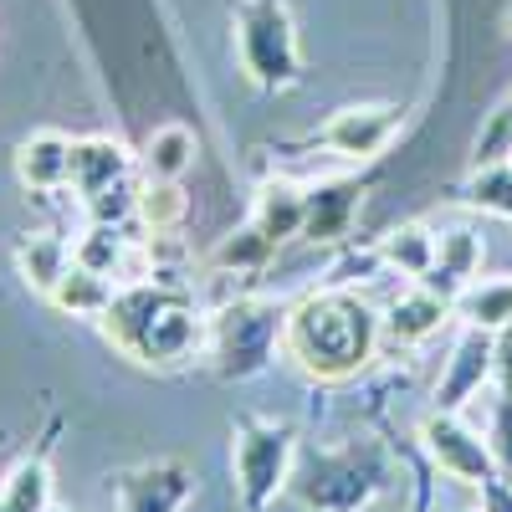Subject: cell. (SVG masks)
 <instances>
[{"mask_svg":"<svg viewBox=\"0 0 512 512\" xmlns=\"http://www.w3.org/2000/svg\"><path fill=\"white\" fill-rule=\"evenodd\" d=\"M98 328L123 359L144 369H180L205 354L210 318L200 313L195 292H185L180 282L144 277V282H118Z\"/></svg>","mask_w":512,"mask_h":512,"instance_id":"obj_1","label":"cell"},{"mask_svg":"<svg viewBox=\"0 0 512 512\" xmlns=\"http://www.w3.org/2000/svg\"><path fill=\"white\" fill-rule=\"evenodd\" d=\"M384 344V318L349 287L308 292L297 308H287L282 354L318 384L354 379Z\"/></svg>","mask_w":512,"mask_h":512,"instance_id":"obj_2","label":"cell"},{"mask_svg":"<svg viewBox=\"0 0 512 512\" xmlns=\"http://www.w3.org/2000/svg\"><path fill=\"white\" fill-rule=\"evenodd\" d=\"M390 472H395V456L374 436L344 446H308L292 461L287 497L308 512H364L390 487Z\"/></svg>","mask_w":512,"mask_h":512,"instance_id":"obj_3","label":"cell"},{"mask_svg":"<svg viewBox=\"0 0 512 512\" xmlns=\"http://www.w3.org/2000/svg\"><path fill=\"white\" fill-rule=\"evenodd\" d=\"M282 328H287V308L267 303V297H236L210 318L205 359L221 379H251L277 359Z\"/></svg>","mask_w":512,"mask_h":512,"instance_id":"obj_4","label":"cell"},{"mask_svg":"<svg viewBox=\"0 0 512 512\" xmlns=\"http://www.w3.org/2000/svg\"><path fill=\"white\" fill-rule=\"evenodd\" d=\"M236 62L262 93H282L297 82L303 52H297L292 11L282 0H241L236 6Z\"/></svg>","mask_w":512,"mask_h":512,"instance_id":"obj_5","label":"cell"},{"mask_svg":"<svg viewBox=\"0 0 512 512\" xmlns=\"http://www.w3.org/2000/svg\"><path fill=\"white\" fill-rule=\"evenodd\" d=\"M297 461V425L287 420H241L231 431V472L246 512H267L292 477Z\"/></svg>","mask_w":512,"mask_h":512,"instance_id":"obj_6","label":"cell"},{"mask_svg":"<svg viewBox=\"0 0 512 512\" xmlns=\"http://www.w3.org/2000/svg\"><path fill=\"white\" fill-rule=\"evenodd\" d=\"M420 451L431 456V466H436L441 477L472 487V492L497 477L492 441L477 431V425H466L456 410H431V415L420 420Z\"/></svg>","mask_w":512,"mask_h":512,"instance_id":"obj_7","label":"cell"},{"mask_svg":"<svg viewBox=\"0 0 512 512\" xmlns=\"http://www.w3.org/2000/svg\"><path fill=\"white\" fill-rule=\"evenodd\" d=\"M400 123L405 113L390 108V103H354V108H338L328 118V128L318 134V144L333 154V159H349V164H369L379 159L400 139Z\"/></svg>","mask_w":512,"mask_h":512,"instance_id":"obj_8","label":"cell"},{"mask_svg":"<svg viewBox=\"0 0 512 512\" xmlns=\"http://www.w3.org/2000/svg\"><path fill=\"white\" fill-rule=\"evenodd\" d=\"M113 492H118V512H185V502L195 497V477L185 461L159 456L118 472Z\"/></svg>","mask_w":512,"mask_h":512,"instance_id":"obj_9","label":"cell"},{"mask_svg":"<svg viewBox=\"0 0 512 512\" xmlns=\"http://www.w3.org/2000/svg\"><path fill=\"white\" fill-rule=\"evenodd\" d=\"M482 390H492V333L487 328H466L461 323V338L436 379V410H466Z\"/></svg>","mask_w":512,"mask_h":512,"instance_id":"obj_10","label":"cell"},{"mask_svg":"<svg viewBox=\"0 0 512 512\" xmlns=\"http://www.w3.org/2000/svg\"><path fill=\"white\" fill-rule=\"evenodd\" d=\"M451 297L431 292L425 282H415L410 292H400L390 313H384V344H395V349H415L425 344V338H436L446 323H451Z\"/></svg>","mask_w":512,"mask_h":512,"instance_id":"obj_11","label":"cell"},{"mask_svg":"<svg viewBox=\"0 0 512 512\" xmlns=\"http://www.w3.org/2000/svg\"><path fill=\"white\" fill-rule=\"evenodd\" d=\"M359 200H364V180L344 175V180H323L308 190V216H303V236L313 246H328V241H344L354 216H359Z\"/></svg>","mask_w":512,"mask_h":512,"instance_id":"obj_12","label":"cell"},{"mask_svg":"<svg viewBox=\"0 0 512 512\" xmlns=\"http://www.w3.org/2000/svg\"><path fill=\"white\" fill-rule=\"evenodd\" d=\"M128 169H134V154L118 139H108V134L72 139V190H77V200H93V195L123 185Z\"/></svg>","mask_w":512,"mask_h":512,"instance_id":"obj_13","label":"cell"},{"mask_svg":"<svg viewBox=\"0 0 512 512\" xmlns=\"http://www.w3.org/2000/svg\"><path fill=\"white\" fill-rule=\"evenodd\" d=\"M16 180L36 195H52V190H67L72 185V139L41 128V134L21 139L16 149Z\"/></svg>","mask_w":512,"mask_h":512,"instance_id":"obj_14","label":"cell"},{"mask_svg":"<svg viewBox=\"0 0 512 512\" xmlns=\"http://www.w3.org/2000/svg\"><path fill=\"white\" fill-rule=\"evenodd\" d=\"M477 272H482V236L477 231H446V236H436V267L420 282L456 303V297L472 287Z\"/></svg>","mask_w":512,"mask_h":512,"instance_id":"obj_15","label":"cell"},{"mask_svg":"<svg viewBox=\"0 0 512 512\" xmlns=\"http://www.w3.org/2000/svg\"><path fill=\"white\" fill-rule=\"evenodd\" d=\"M47 507H52V441H41L0 482V512H47Z\"/></svg>","mask_w":512,"mask_h":512,"instance_id":"obj_16","label":"cell"},{"mask_svg":"<svg viewBox=\"0 0 512 512\" xmlns=\"http://www.w3.org/2000/svg\"><path fill=\"white\" fill-rule=\"evenodd\" d=\"M303 216H308V190H297L292 180H267L262 190H256L251 221L262 226V236H272L277 246L303 236Z\"/></svg>","mask_w":512,"mask_h":512,"instance_id":"obj_17","label":"cell"},{"mask_svg":"<svg viewBox=\"0 0 512 512\" xmlns=\"http://www.w3.org/2000/svg\"><path fill=\"white\" fill-rule=\"evenodd\" d=\"M113 277H103V272H93V267H82V262H72L67 272H62V282L47 292V303L52 308H62V313H72V318H103V308L113 303Z\"/></svg>","mask_w":512,"mask_h":512,"instance_id":"obj_18","label":"cell"},{"mask_svg":"<svg viewBox=\"0 0 512 512\" xmlns=\"http://www.w3.org/2000/svg\"><path fill=\"white\" fill-rule=\"evenodd\" d=\"M16 267H21V277H26L31 292L47 297V292L62 282V272L72 267V246H67L62 236H52V231H31V236L16 246Z\"/></svg>","mask_w":512,"mask_h":512,"instance_id":"obj_19","label":"cell"},{"mask_svg":"<svg viewBox=\"0 0 512 512\" xmlns=\"http://www.w3.org/2000/svg\"><path fill=\"white\" fill-rule=\"evenodd\" d=\"M139 164H144V180H180L185 169L195 164V134H190L185 123H164V128H154V134L144 139Z\"/></svg>","mask_w":512,"mask_h":512,"instance_id":"obj_20","label":"cell"},{"mask_svg":"<svg viewBox=\"0 0 512 512\" xmlns=\"http://www.w3.org/2000/svg\"><path fill=\"white\" fill-rule=\"evenodd\" d=\"M379 256H384V267H390V272L420 282L425 272L436 267V231L420 226V221H405V226H395L390 236L379 241Z\"/></svg>","mask_w":512,"mask_h":512,"instance_id":"obj_21","label":"cell"},{"mask_svg":"<svg viewBox=\"0 0 512 512\" xmlns=\"http://www.w3.org/2000/svg\"><path fill=\"white\" fill-rule=\"evenodd\" d=\"M451 308H456V318H461L466 328H487V333L507 328V323H512V277L472 282Z\"/></svg>","mask_w":512,"mask_h":512,"instance_id":"obj_22","label":"cell"},{"mask_svg":"<svg viewBox=\"0 0 512 512\" xmlns=\"http://www.w3.org/2000/svg\"><path fill=\"white\" fill-rule=\"evenodd\" d=\"M272 256H277V241L262 236L256 221H246L231 236H221V246L210 251V267H221V272H262Z\"/></svg>","mask_w":512,"mask_h":512,"instance_id":"obj_23","label":"cell"},{"mask_svg":"<svg viewBox=\"0 0 512 512\" xmlns=\"http://www.w3.org/2000/svg\"><path fill=\"white\" fill-rule=\"evenodd\" d=\"M461 205H472V210H487V216L512 221V159L477 164V169H472V180L461 185Z\"/></svg>","mask_w":512,"mask_h":512,"instance_id":"obj_24","label":"cell"},{"mask_svg":"<svg viewBox=\"0 0 512 512\" xmlns=\"http://www.w3.org/2000/svg\"><path fill=\"white\" fill-rule=\"evenodd\" d=\"M190 216V200L180 190V180H144L139 185V221L149 231H175Z\"/></svg>","mask_w":512,"mask_h":512,"instance_id":"obj_25","label":"cell"},{"mask_svg":"<svg viewBox=\"0 0 512 512\" xmlns=\"http://www.w3.org/2000/svg\"><path fill=\"white\" fill-rule=\"evenodd\" d=\"M492 159H512V98L487 118V128L477 134V164H492Z\"/></svg>","mask_w":512,"mask_h":512,"instance_id":"obj_26","label":"cell"},{"mask_svg":"<svg viewBox=\"0 0 512 512\" xmlns=\"http://www.w3.org/2000/svg\"><path fill=\"white\" fill-rule=\"evenodd\" d=\"M487 441H492V456H497V472L512 477V395H497V390H492V425H487Z\"/></svg>","mask_w":512,"mask_h":512,"instance_id":"obj_27","label":"cell"},{"mask_svg":"<svg viewBox=\"0 0 512 512\" xmlns=\"http://www.w3.org/2000/svg\"><path fill=\"white\" fill-rule=\"evenodd\" d=\"M374 272H384V256H379V246L344 251V256H338V262L328 267V287H349V282H364V277H374Z\"/></svg>","mask_w":512,"mask_h":512,"instance_id":"obj_28","label":"cell"},{"mask_svg":"<svg viewBox=\"0 0 512 512\" xmlns=\"http://www.w3.org/2000/svg\"><path fill=\"white\" fill-rule=\"evenodd\" d=\"M492 390L512 395V323L492 333Z\"/></svg>","mask_w":512,"mask_h":512,"instance_id":"obj_29","label":"cell"},{"mask_svg":"<svg viewBox=\"0 0 512 512\" xmlns=\"http://www.w3.org/2000/svg\"><path fill=\"white\" fill-rule=\"evenodd\" d=\"M477 497H482V512H512V477H492V482H482L477 487Z\"/></svg>","mask_w":512,"mask_h":512,"instance_id":"obj_30","label":"cell"},{"mask_svg":"<svg viewBox=\"0 0 512 512\" xmlns=\"http://www.w3.org/2000/svg\"><path fill=\"white\" fill-rule=\"evenodd\" d=\"M415 512H431V492H425V487L415 492Z\"/></svg>","mask_w":512,"mask_h":512,"instance_id":"obj_31","label":"cell"},{"mask_svg":"<svg viewBox=\"0 0 512 512\" xmlns=\"http://www.w3.org/2000/svg\"><path fill=\"white\" fill-rule=\"evenodd\" d=\"M502 31H507V36H512V6H507V16H502Z\"/></svg>","mask_w":512,"mask_h":512,"instance_id":"obj_32","label":"cell"},{"mask_svg":"<svg viewBox=\"0 0 512 512\" xmlns=\"http://www.w3.org/2000/svg\"><path fill=\"white\" fill-rule=\"evenodd\" d=\"M47 512H72V507H57V502H52V507H47Z\"/></svg>","mask_w":512,"mask_h":512,"instance_id":"obj_33","label":"cell"}]
</instances>
